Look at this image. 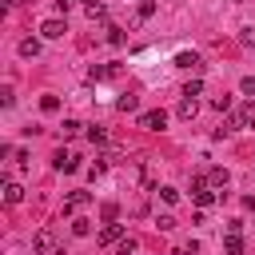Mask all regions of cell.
Wrapping results in <instances>:
<instances>
[{
  "label": "cell",
  "mask_w": 255,
  "mask_h": 255,
  "mask_svg": "<svg viewBox=\"0 0 255 255\" xmlns=\"http://www.w3.org/2000/svg\"><path fill=\"white\" fill-rule=\"evenodd\" d=\"M8 4H12V8H20V4H24V0H8Z\"/></svg>",
  "instance_id": "obj_29"
},
{
  "label": "cell",
  "mask_w": 255,
  "mask_h": 255,
  "mask_svg": "<svg viewBox=\"0 0 255 255\" xmlns=\"http://www.w3.org/2000/svg\"><path fill=\"white\" fill-rule=\"evenodd\" d=\"M155 227H159V231H171V227H175V219H171V215H159V219H155Z\"/></svg>",
  "instance_id": "obj_23"
},
{
  "label": "cell",
  "mask_w": 255,
  "mask_h": 255,
  "mask_svg": "<svg viewBox=\"0 0 255 255\" xmlns=\"http://www.w3.org/2000/svg\"><path fill=\"white\" fill-rule=\"evenodd\" d=\"M175 112H179V120H195V112H199V104H195V96H183Z\"/></svg>",
  "instance_id": "obj_3"
},
{
  "label": "cell",
  "mask_w": 255,
  "mask_h": 255,
  "mask_svg": "<svg viewBox=\"0 0 255 255\" xmlns=\"http://www.w3.org/2000/svg\"><path fill=\"white\" fill-rule=\"evenodd\" d=\"M191 195H195L199 207H211V203H215V191H207V187H199V191H191Z\"/></svg>",
  "instance_id": "obj_12"
},
{
  "label": "cell",
  "mask_w": 255,
  "mask_h": 255,
  "mask_svg": "<svg viewBox=\"0 0 255 255\" xmlns=\"http://www.w3.org/2000/svg\"><path fill=\"white\" fill-rule=\"evenodd\" d=\"M175 64H179V68H199V56H195V52H179Z\"/></svg>",
  "instance_id": "obj_10"
},
{
  "label": "cell",
  "mask_w": 255,
  "mask_h": 255,
  "mask_svg": "<svg viewBox=\"0 0 255 255\" xmlns=\"http://www.w3.org/2000/svg\"><path fill=\"white\" fill-rule=\"evenodd\" d=\"M159 195H163L167 203H175V199H179V191H175V187H159Z\"/></svg>",
  "instance_id": "obj_27"
},
{
  "label": "cell",
  "mask_w": 255,
  "mask_h": 255,
  "mask_svg": "<svg viewBox=\"0 0 255 255\" xmlns=\"http://www.w3.org/2000/svg\"><path fill=\"white\" fill-rule=\"evenodd\" d=\"M108 44H116V48H120V44H124V28H116V24H108Z\"/></svg>",
  "instance_id": "obj_15"
},
{
  "label": "cell",
  "mask_w": 255,
  "mask_h": 255,
  "mask_svg": "<svg viewBox=\"0 0 255 255\" xmlns=\"http://www.w3.org/2000/svg\"><path fill=\"white\" fill-rule=\"evenodd\" d=\"M155 12V0H139V20H147Z\"/></svg>",
  "instance_id": "obj_17"
},
{
  "label": "cell",
  "mask_w": 255,
  "mask_h": 255,
  "mask_svg": "<svg viewBox=\"0 0 255 255\" xmlns=\"http://www.w3.org/2000/svg\"><path fill=\"white\" fill-rule=\"evenodd\" d=\"M76 159H80L76 151H60V155H56V171H76V167H80Z\"/></svg>",
  "instance_id": "obj_4"
},
{
  "label": "cell",
  "mask_w": 255,
  "mask_h": 255,
  "mask_svg": "<svg viewBox=\"0 0 255 255\" xmlns=\"http://www.w3.org/2000/svg\"><path fill=\"white\" fill-rule=\"evenodd\" d=\"M60 131H64V135H76V131H80V124H76V120H64V128H60Z\"/></svg>",
  "instance_id": "obj_26"
},
{
  "label": "cell",
  "mask_w": 255,
  "mask_h": 255,
  "mask_svg": "<svg viewBox=\"0 0 255 255\" xmlns=\"http://www.w3.org/2000/svg\"><path fill=\"white\" fill-rule=\"evenodd\" d=\"M116 108H120V112H135V108H139V100H135V96H120V100H116Z\"/></svg>",
  "instance_id": "obj_13"
},
{
  "label": "cell",
  "mask_w": 255,
  "mask_h": 255,
  "mask_svg": "<svg viewBox=\"0 0 255 255\" xmlns=\"http://www.w3.org/2000/svg\"><path fill=\"white\" fill-rule=\"evenodd\" d=\"M84 8H88V16H92V20H96V16H104V4H100V0H88Z\"/></svg>",
  "instance_id": "obj_20"
},
{
  "label": "cell",
  "mask_w": 255,
  "mask_h": 255,
  "mask_svg": "<svg viewBox=\"0 0 255 255\" xmlns=\"http://www.w3.org/2000/svg\"><path fill=\"white\" fill-rule=\"evenodd\" d=\"M72 231H76V235H88V231H92V223H88V219H76V223H72Z\"/></svg>",
  "instance_id": "obj_24"
},
{
  "label": "cell",
  "mask_w": 255,
  "mask_h": 255,
  "mask_svg": "<svg viewBox=\"0 0 255 255\" xmlns=\"http://www.w3.org/2000/svg\"><path fill=\"white\" fill-rule=\"evenodd\" d=\"M4 199H8V203H20V199H24V187H20V183H8V187H4Z\"/></svg>",
  "instance_id": "obj_11"
},
{
  "label": "cell",
  "mask_w": 255,
  "mask_h": 255,
  "mask_svg": "<svg viewBox=\"0 0 255 255\" xmlns=\"http://www.w3.org/2000/svg\"><path fill=\"white\" fill-rule=\"evenodd\" d=\"M239 92H243V96H255V76H243V80H239Z\"/></svg>",
  "instance_id": "obj_16"
},
{
  "label": "cell",
  "mask_w": 255,
  "mask_h": 255,
  "mask_svg": "<svg viewBox=\"0 0 255 255\" xmlns=\"http://www.w3.org/2000/svg\"><path fill=\"white\" fill-rule=\"evenodd\" d=\"M199 92H203V84H199V80H191V84L183 88V96H199Z\"/></svg>",
  "instance_id": "obj_25"
},
{
  "label": "cell",
  "mask_w": 255,
  "mask_h": 255,
  "mask_svg": "<svg viewBox=\"0 0 255 255\" xmlns=\"http://www.w3.org/2000/svg\"><path fill=\"white\" fill-rule=\"evenodd\" d=\"M120 239H124V223H108L100 231V243H120Z\"/></svg>",
  "instance_id": "obj_5"
},
{
  "label": "cell",
  "mask_w": 255,
  "mask_h": 255,
  "mask_svg": "<svg viewBox=\"0 0 255 255\" xmlns=\"http://www.w3.org/2000/svg\"><path fill=\"white\" fill-rule=\"evenodd\" d=\"M88 199H92V195H88V191H76V195H72V199H68V203H64V215H72V211H76V207H80V203H88Z\"/></svg>",
  "instance_id": "obj_9"
},
{
  "label": "cell",
  "mask_w": 255,
  "mask_h": 255,
  "mask_svg": "<svg viewBox=\"0 0 255 255\" xmlns=\"http://www.w3.org/2000/svg\"><path fill=\"white\" fill-rule=\"evenodd\" d=\"M40 108H44V112H56V108H60V100H56V96H44V100H40Z\"/></svg>",
  "instance_id": "obj_22"
},
{
  "label": "cell",
  "mask_w": 255,
  "mask_h": 255,
  "mask_svg": "<svg viewBox=\"0 0 255 255\" xmlns=\"http://www.w3.org/2000/svg\"><path fill=\"white\" fill-rule=\"evenodd\" d=\"M40 32H44L48 40H60L68 28H64V20H44V24H40Z\"/></svg>",
  "instance_id": "obj_2"
},
{
  "label": "cell",
  "mask_w": 255,
  "mask_h": 255,
  "mask_svg": "<svg viewBox=\"0 0 255 255\" xmlns=\"http://www.w3.org/2000/svg\"><path fill=\"white\" fill-rule=\"evenodd\" d=\"M48 247H52V231H48V227H44V231H40V235H36V239H32V255H44V251H48Z\"/></svg>",
  "instance_id": "obj_6"
},
{
  "label": "cell",
  "mask_w": 255,
  "mask_h": 255,
  "mask_svg": "<svg viewBox=\"0 0 255 255\" xmlns=\"http://www.w3.org/2000/svg\"><path fill=\"white\" fill-rule=\"evenodd\" d=\"M247 207H251V211H255V195H247Z\"/></svg>",
  "instance_id": "obj_28"
},
{
  "label": "cell",
  "mask_w": 255,
  "mask_h": 255,
  "mask_svg": "<svg viewBox=\"0 0 255 255\" xmlns=\"http://www.w3.org/2000/svg\"><path fill=\"white\" fill-rule=\"evenodd\" d=\"M223 251H227V255H243V239H239L235 231H227V243H223Z\"/></svg>",
  "instance_id": "obj_8"
},
{
  "label": "cell",
  "mask_w": 255,
  "mask_h": 255,
  "mask_svg": "<svg viewBox=\"0 0 255 255\" xmlns=\"http://www.w3.org/2000/svg\"><path fill=\"white\" fill-rule=\"evenodd\" d=\"M88 139H92V143H104L108 131H104V128H88Z\"/></svg>",
  "instance_id": "obj_19"
},
{
  "label": "cell",
  "mask_w": 255,
  "mask_h": 255,
  "mask_svg": "<svg viewBox=\"0 0 255 255\" xmlns=\"http://www.w3.org/2000/svg\"><path fill=\"white\" fill-rule=\"evenodd\" d=\"M163 124H167V112H159V108H155V112H139V128H147V131H159Z\"/></svg>",
  "instance_id": "obj_1"
},
{
  "label": "cell",
  "mask_w": 255,
  "mask_h": 255,
  "mask_svg": "<svg viewBox=\"0 0 255 255\" xmlns=\"http://www.w3.org/2000/svg\"><path fill=\"white\" fill-rule=\"evenodd\" d=\"M239 44H247V48H255V28H243V32H239Z\"/></svg>",
  "instance_id": "obj_21"
},
{
  "label": "cell",
  "mask_w": 255,
  "mask_h": 255,
  "mask_svg": "<svg viewBox=\"0 0 255 255\" xmlns=\"http://www.w3.org/2000/svg\"><path fill=\"white\" fill-rule=\"evenodd\" d=\"M131 251H135V239H131V235H124V239L116 243V255H131Z\"/></svg>",
  "instance_id": "obj_14"
},
{
  "label": "cell",
  "mask_w": 255,
  "mask_h": 255,
  "mask_svg": "<svg viewBox=\"0 0 255 255\" xmlns=\"http://www.w3.org/2000/svg\"><path fill=\"white\" fill-rule=\"evenodd\" d=\"M20 56H24V60H36V56H40V40H32V36L20 40Z\"/></svg>",
  "instance_id": "obj_7"
},
{
  "label": "cell",
  "mask_w": 255,
  "mask_h": 255,
  "mask_svg": "<svg viewBox=\"0 0 255 255\" xmlns=\"http://www.w3.org/2000/svg\"><path fill=\"white\" fill-rule=\"evenodd\" d=\"M211 108H215V112H227V108H231V96H215Z\"/></svg>",
  "instance_id": "obj_18"
}]
</instances>
